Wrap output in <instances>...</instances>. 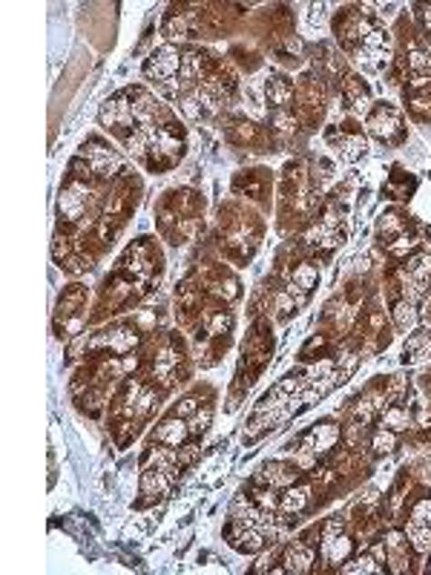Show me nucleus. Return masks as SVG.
Returning <instances> with one entry per match:
<instances>
[{"instance_id": "f03ea898", "label": "nucleus", "mask_w": 431, "mask_h": 575, "mask_svg": "<svg viewBox=\"0 0 431 575\" xmlns=\"http://www.w3.org/2000/svg\"><path fill=\"white\" fill-rule=\"evenodd\" d=\"M316 282H319L316 267H314L311 262H302V265L296 267V271H294L291 282H287V288L282 291V297H279V308H282V311H294V308H299V305L311 297V291L316 288Z\"/></svg>"}, {"instance_id": "9b49d317", "label": "nucleus", "mask_w": 431, "mask_h": 575, "mask_svg": "<svg viewBox=\"0 0 431 575\" xmlns=\"http://www.w3.org/2000/svg\"><path fill=\"white\" fill-rule=\"evenodd\" d=\"M299 472L296 466L291 463H271L265 466V480L271 483V487H291V483H296Z\"/></svg>"}, {"instance_id": "f257e3e1", "label": "nucleus", "mask_w": 431, "mask_h": 575, "mask_svg": "<svg viewBox=\"0 0 431 575\" xmlns=\"http://www.w3.org/2000/svg\"><path fill=\"white\" fill-rule=\"evenodd\" d=\"M182 55H185V49H178L173 44L155 49L150 55V61L144 64V76H147L150 81H155L161 89H167V93L173 96L178 72H182Z\"/></svg>"}, {"instance_id": "1a4fd4ad", "label": "nucleus", "mask_w": 431, "mask_h": 575, "mask_svg": "<svg viewBox=\"0 0 431 575\" xmlns=\"http://www.w3.org/2000/svg\"><path fill=\"white\" fill-rule=\"evenodd\" d=\"M314 564V550L308 544H294L285 552V570L287 572H308Z\"/></svg>"}, {"instance_id": "7ed1b4c3", "label": "nucleus", "mask_w": 431, "mask_h": 575, "mask_svg": "<svg viewBox=\"0 0 431 575\" xmlns=\"http://www.w3.org/2000/svg\"><path fill=\"white\" fill-rule=\"evenodd\" d=\"M319 552L328 564H343L351 555V541H348L343 524H339V518H331L326 524V530H322Z\"/></svg>"}, {"instance_id": "20e7f679", "label": "nucleus", "mask_w": 431, "mask_h": 575, "mask_svg": "<svg viewBox=\"0 0 431 575\" xmlns=\"http://www.w3.org/2000/svg\"><path fill=\"white\" fill-rule=\"evenodd\" d=\"M368 133L380 141H397L403 136V118L391 104H376L368 116Z\"/></svg>"}, {"instance_id": "0eeeda50", "label": "nucleus", "mask_w": 431, "mask_h": 575, "mask_svg": "<svg viewBox=\"0 0 431 575\" xmlns=\"http://www.w3.org/2000/svg\"><path fill=\"white\" fill-rule=\"evenodd\" d=\"M187 435H190V429H187V420L182 418V415H173L167 418V420H161L158 423V429H155V443H161V446H167V449H178L185 440H187Z\"/></svg>"}, {"instance_id": "6e6552de", "label": "nucleus", "mask_w": 431, "mask_h": 575, "mask_svg": "<svg viewBox=\"0 0 431 575\" xmlns=\"http://www.w3.org/2000/svg\"><path fill=\"white\" fill-rule=\"evenodd\" d=\"M138 343V337L133 328H113V331H106L104 337H95L93 339V348H110L113 354H127L133 351V346Z\"/></svg>"}, {"instance_id": "ddd939ff", "label": "nucleus", "mask_w": 431, "mask_h": 575, "mask_svg": "<svg viewBox=\"0 0 431 575\" xmlns=\"http://www.w3.org/2000/svg\"><path fill=\"white\" fill-rule=\"evenodd\" d=\"M305 503H308V489H285V495L279 498V507L285 512H299Z\"/></svg>"}, {"instance_id": "423d86ee", "label": "nucleus", "mask_w": 431, "mask_h": 575, "mask_svg": "<svg viewBox=\"0 0 431 575\" xmlns=\"http://www.w3.org/2000/svg\"><path fill=\"white\" fill-rule=\"evenodd\" d=\"M339 440V429L334 423H319L316 429H311L308 435L302 438V446H299V455L302 458H319V455H326L328 449Z\"/></svg>"}, {"instance_id": "9d476101", "label": "nucleus", "mask_w": 431, "mask_h": 575, "mask_svg": "<svg viewBox=\"0 0 431 575\" xmlns=\"http://www.w3.org/2000/svg\"><path fill=\"white\" fill-rule=\"evenodd\" d=\"M291 98H294V86L285 78H279V76L267 78V101L274 104V110H287Z\"/></svg>"}, {"instance_id": "39448f33", "label": "nucleus", "mask_w": 431, "mask_h": 575, "mask_svg": "<svg viewBox=\"0 0 431 575\" xmlns=\"http://www.w3.org/2000/svg\"><path fill=\"white\" fill-rule=\"evenodd\" d=\"M406 532H408L411 544H415L417 552H426L431 547V498H420L415 503Z\"/></svg>"}, {"instance_id": "2eb2a0df", "label": "nucleus", "mask_w": 431, "mask_h": 575, "mask_svg": "<svg viewBox=\"0 0 431 575\" xmlns=\"http://www.w3.org/2000/svg\"><path fill=\"white\" fill-rule=\"evenodd\" d=\"M383 570L386 567L376 564L374 555H363V559H356V561H351V564L343 567V572H383Z\"/></svg>"}, {"instance_id": "f8f14e48", "label": "nucleus", "mask_w": 431, "mask_h": 575, "mask_svg": "<svg viewBox=\"0 0 431 575\" xmlns=\"http://www.w3.org/2000/svg\"><path fill=\"white\" fill-rule=\"evenodd\" d=\"M394 322H397V328H411L417 322V311H415V302L408 299H400L397 305H394Z\"/></svg>"}, {"instance_id": "4468645a", "label": "nucleus", "mask_w": 431, "mask_h": 575, "mask_svg": "<svg viewBox=\"0 0 431 575\" xmlns=\"http://www.w3.org/2000/svg\"><path fill=\"white\" fill-rule=\"evenodd\" d=\"M348 101L351 106H359V110L368 104V86L359 78H348Z\"/></svg>"}]
</instances>
